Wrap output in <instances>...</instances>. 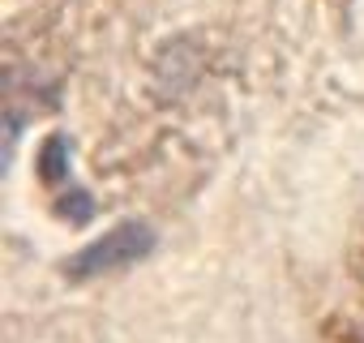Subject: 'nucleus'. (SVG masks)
Here are the masks:
<instances>
[{"instance_id":"obj_1","label":"nucleus","mask_w":364,"mask_h":343,"mask_svg":"<svg viewBox=\"0 0 364 343\" xmlns=\"http://www.w3.org/2000/svg\"><path fill=\"white\" fill-rule=\"evenodd\" d=\"M150 249H154V228L141 223V219H129V223H116L112 232L95 236L90 245H82V249L65 262V275H69V279H103V275L129 270V266L141 262Z\"/></svg>"},{"instance_id":"obj_2","label":"nucleus","mask_w":364,"mask_h":343,"mask_svg":"<svg viewBox=\"0 0 364 343\" xmlns=\"http://www.w3.org/2000/svg\"><path fill=\"white\" fill-rule=\"evenodd\" d=\"M39 176L48 185H65L73 176V146L65 133H52L43 146H39Z\"/></svg>"},{"instance_id":"obj_3","label":"nucleus","mask_w":364,"mask_h":343,"mask_svg":"<svg viewBox=\"0 0 364 343\" xmlns=\"http://www.w3.org/2000/svg\"><path fill=\"white\" fill-rule=\"evenodd\" d=\"M69 206H73V198H65V202H60V215H69ZM77 206H82V211H77V219H90V198H86V194L77 198ZM69 219H73V215H69Z\"/></svg>"}]
</instances>
